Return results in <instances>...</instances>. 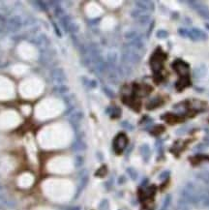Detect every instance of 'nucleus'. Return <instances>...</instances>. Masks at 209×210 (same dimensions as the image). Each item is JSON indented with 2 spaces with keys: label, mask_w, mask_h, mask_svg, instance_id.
<instances>
[{
  "label": "nucleus",
  "mask_w": 209,
  "mask_h": 210,
  "mask_svg": "<svg viewBox=\"0 0 209 210\" xmlns=\"http://www.w3.org/2000/svg\"><path fill=\"white\" fill-rule=\"evenodd\" d=\"M126 143H127V139H126V138H125V136H123V135L119 136L117 138H116V141H115V148H116V150H118V151L123 150L124 147L126 146Z\"/></svg>",
  "instance_id": "1"
}]
</instances>
